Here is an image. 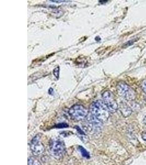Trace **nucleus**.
<instances>
[{
	"label": "nucleus",
	"mask_w": 146,
	"mask_h": 165,
	"mask_svg": "<svg viewBox=\"0 0 146 165\" xmlns=\"http://www.w3.org/2000/svg\"><path fill=\"white\" fill-rule=\"evenodd\" d=\"M110 111L103 101L93 102L90 107L89 115L102 123L106 122L110 116Z\"/></svg>",
	"instance_id": "f257e3e1"
},
{
	"label": "nucleus",
	"mask_w": 146,
	"mask_h": 165,
	"mask_svg": "<svg viewBox=\"0 0 146 165\" xmlns=\"http://www.w3.org/2000/svg\"><path fill=\"white\" fill-rule=\"evenodd\" d=\"M49 147L51 155L57 160L62 158L66 153V146L60 139H51L49 143Z\"/></svg>",
	"instance_id": "f03ea898"
},
{
	"label": "nucleus",
	"mask_w": 146,
	"mask_h": 165,
	"mask_svg": "<svg viewBox=\"0 0 146 165\" xmlns=\"http://www.w3.org/2000/svg\"><path fill=\"white\" fill-rule=\"evenodd\" d=\"M117 90L119 95L126 100H134L136 97V93L134 90L123 82L118 83Z\"/></svg>",
	"instance_id": "7ed1b4c3"
},
{
	"label": "nucleus",
	"mask_w": 146,
	"mask_h": 165,
	"mask_svg": "<svg viewBox=\"0 0 146 165\" xmlns=\"http://www.w3.org/2000/svg\"><path fill=\"white\" fill-rule=\"evenodd\" d=\"M69 114L73 120L78 121L86 118L88 115V111L83 105L76 104L70 109Z\"/></svg>",
	"instance_id": "20e7f679"
},
{
	"label": "nucleus",
	"mask_w": 146,
	"mask_h": 165,
	"mask_svg": "<svg viewBox=\"0 0 146 165\" xmlns=\"http://www.w3.org/2000/svg\"><path fill=\"white\" fill-rule=\"evenodd\" d=\"M103 102L106 105L111 113H114L118 109V105L114 94L111 91H106L102 94Z\"/></svg>",
	"instance_id": "39448f33"
},
{
	"label": "nucleus",
	"mask_w": 146,
	"mask_h": 165,
	"mask_svg": "<svg viewBox=\"0 0 146 165\" xmlns=\"http://www.w3.org/2000/svg\"><path fill=\"white\" fill-rule=\"evenodd\" d=\"M42 135L38 134L33 137L30 144V149L35 156L41 155L44 152V146L41 141Z\"/></svg>",
	"instance_id": "423d86ee"
},
{
	"label": "nucleus",
	"mask_w": 146,
	"mask_h": 165,
	"mask_svg": "<svg viewBox=\"0 0 146 165\" xmlns=\"http://www.w3.org/2000/svg\"><path fill=\"white\" fill-rule=\"evenodd\" d=\"M119 109L121 114L124 117H128L129 116H130L133 112L130 107H129L128 105L125 104V103L120 104Z\"/></svg>",
	"instance_id": "0eeeda50"
},
{
	"label": "nucleus",
	"mask_w": 146,
	"mask_h": 165,
	"mask_svg": "<svg viewBox=\"0 0 146 165\" xmlns=\"http://www.w3.org/2000/svg\"><path fill=\"white\" fill-rule=\"evenodd\" d=\"M28 165H41V163L37 158L31 157L28 158Z\"/></svg>",
	"instance_id": "6e6552de"
},
{
	"label": "nucleus",
	"mask_w": 146,
	"mask_h": 165,
	"mask_svg": "<svg viewBox=\"0 0 146 165\" xmlns=\"http://www.w3.org/2000/svg\"><path fill=\"white\" fill-rule=\"evenodd\" d=\"M78 150H79L80 152L82 154L83 157L86 158H90L89 153L86 151V150L84 149V147H82L81 146H78Z\"/></svg>",
	"instance_id": "1a4fd4ad"
},
{
	"label": "nucleus",
	"mask_w": 146,
	"mask_h": 165,
	"mask_svg": "<svg viewBox=\"0 0 146 165\" xmlns=\"http://www.w3.org/2000/svg\"><path fill=\"white\" fill-rule=\"evenodd\" d=\"M53 74L56 77V78H57V79L59 78V67L56 68L55 69H54Z\"/></svg>",
	"instance_id": "9d476101"
},
{
	"label": "nucleus",
	"mask_w": 146,
	"mask_h": 165,
	"mask_svg": "<svg viewBox=\"0 0 146 165\" xmlns=\"http://www.w3.org/2000/svg\"><path fill=\"white\" fill-rule=\"evenodd\" d=\"M141 87L142 89L144 91V93L146 94V79L142 82Z\"/></svg>",
	"instance_id": "9b49d317"
},
{
	"label": "nucleus",
	"mask_w": 146,
	"mask_h": 165,
	"mask_svg": "<svg viewBox=\"0 0 146 165\" xmlns=\"http://www.w3.org/2000/svg\"><path fill=\"white\" fill-rule=\"evenodd\" d=\"M51 2L55 3H69L70 2V1H58V0H51Z\"/></svg>",
	"instance_id": "f8f14e48"
},
{
	"label": "nucleus",
	"mask_w": 146,
	"mask_h": 165,
	"mask_svg": "<svg viewBox=\"0 0 146 165\" xmlns=\"http://www.w3.org/2000/svg\"><path fill=\"white\" fill-rule=\"evenodd\" d=\"M66 127H68L67 125L65 124V123H62V124H59L57 125V127L58 128H64Z\"/></svg>",
	"instance_id": "ddd939ff"
},
{
	"label": "nucleus",
	"mask_w": 146,
	"mask_h": 165,
	"mask_svg": "<svg viewBox=\"0 0 146 165\" xmlns=\"http://www.w3.org/2000/svg\"><path fill=\"white\" fill-rule=\"evenodd\" d=\"M141 137L144 141H146V132H144L142 133Z\"/></svg>",
	"instance_id": "4468645a"
},
{
	"label": "nucleus",
	"mask_w": 146,
	"mask_h": 165,
	"mask_svg": "<svg viewBox=\"0 0 146 165\" xmlns=\"http://www.w3.org/2000/svg\"><path fill=\"white\" fill-rule=\"evenodd\" d=\"M53 89H49V90H48V93L50 94V95H52L53 94Z\"/></svg>",
	"instance_id": "2eb2a0df"
},
{
	"label": "nucleus",
	"mask_w": 146,
	"mask_h": 165,
	"mask_svg": "<svg viewBox=\"0 0 146 165\" xmlns=\"http://www.w3.org/2000/svg\"><path fill=\"white\" fill-rule=\"evenodd\" d=\"M101 3H106L107 2H108V1H99Z\"/></svg>",
	"instance_id": "dca6fc26"
},
{
	"label": "nucleus",
	"mask_w": 146,
	"mask_h": 165,
	"mask_svg": "<svg viewBox=\"0 0 146 165\" xmlns=\"http://www.w3.org/2000/svg\"><path fill=\"white\" fill-rule=\"evenodd\" d=\"M144 124L146 125V116L144 117Z\"/></svg>",
	"instance_id": "f3484780"
}]
</instances>
